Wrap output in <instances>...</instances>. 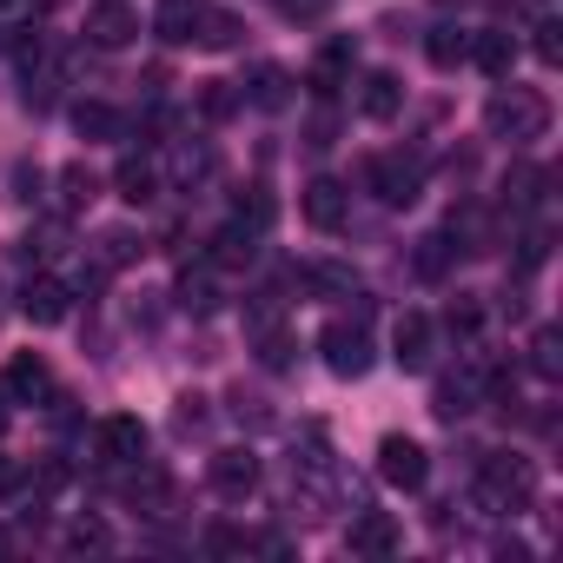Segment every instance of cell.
I'll list each match as a JSON object with an SVG mask.
<instances>
[{"instance_id": "6da1fadb", "label": "cell", "mask_w": 563, "mask_h": 563, "mask_svg": "<svg viewBox=\"0 0 563 563\" xmlns=\"http://www.w3.org/2000/svg\"><path fill=\"white\" fill-rule=\"evenodd\" d=\"M484 133L490 140H510V146H530V140H543L550 133V100L537 93V87H504L490 107H484Z\"/></svg>"}, {"instance_id": "7a4b0ae2", "label": "cell", "mask_w": 563, "mask_h": 563, "mask_svg": "<svg viewBox=\"0 0 563 563\" xmlns=\"http://www.w3.org/2000/svg\"><path fill=\"white\" fill-rule=\"evenodd\" d=\"M530 497H537V471H530L523 457H484V471H477V504H484L490 517H517V510H530Z\"/></svg>"}, {"instance_id": "3957f363", "label": "cell", "mask_w": 563, "mask_h": 563, "mask_svg": "<svg viewBox=\"0 0 563 563\" xmlns=\"http://www.w3.org/2000/svg\"><path fill=\"white\" fill-rule=\"evenodd\" d=\"M365 179H372V192H378L385 206H418V192H424V159L378 153V159L365 166Z\"/></svg>"}, {"instance_id": "277c9868", "label": "cell", "mask_w": 563, "mask_h": 563, "mask_svg": "<svg viewBox=\"0 0 563 563\" xmlns=\"http://www.w3.org/2000/svg\"><path fill=\"white\" fill-rule=\"evenodd\" d=\"M146 438H153V431H146L133 411H113V418L93 424V457H100V464H140V457H146Z\"/></svg>"}, {"instance_id": "5b68a950", "label": "cell", "mask_w": 563, "mask_h": 563, "mask_svg": "<svg viewBox=\"0 0 563 563\" xmlns=\"http://www.w3.org/2000/svg\"><path fill=\"white\" fill-rule=\"evenodd\" d=\"M133 41H140V14L126 8V0H93V8H87V47L120 54Z\"/></svg>"}, {"instance_id": "8992f818", "label": "cell", "mask_w": 563, "mask_h": 563, "mask_svg": "<svg viewBox=\"0 0 563 563\" xmlns=\"http://www.w3.org/2000/svg\"><path fill=\"white\" fill-rule=\"evenodd\" d=\"M319 352H325V365L339 372V378H365L372 372V339H365V325H325L319 332Z\"/></svg>"}, {"instance_id": "52a82bcc", "label": "cell", "mask_w": 563, "mask_h": 563, "mask_svg": "<svg viewBox=\"0 0 563 563\" xmlns=\"http://www.w3.org/2000/svg\"><path fill=\"white\" fill-rule=\"evenodd\" d=\"M378 477H385L391 490H424V477H431L424 444H418V438H385V444H378Z\"/></svg>"}, {"instance_id": "ba28073f", "label": "cell", "mask_w": 563, "mask_h": 563, "mask_svg": "<svg viewBox=\"0 0 563 563\" xmlns=\"http://www.w3.org/2000/svg\"><path fill=\"white\" fill-rule=\"evenodd\" d=\"M206 484L219 490V497H252L258 490V457L245 451V444H232V451H212V464H206Z\"/></svg>"}, {"instance_id": "9c48e42d", "label": "cell", "mask_w": 563, "mask_h": 563, "mask_svg": "<svg viewBox=\"0 0 563 563\" xmlns=\"http://www.w3.org/2000/svg\"><path fill=\"white\" fill-rule=\"evenodd\" d=\"M299 212H306V225H319V232H339V225L352 219V192H345L339 179H312V186L299 192Z\"/></svg>"}, {"instance_id": "30bf717a", "label": "cell", "mask_w": 563, "mask_h": 563, "mask_svg": "<svg viewBox=\"0 0 563 563\" xmlns=\"http://www.w3.org/2000/svg\"><path fill=\"white\" fill-rule=\"evenodd\" d=\"M345 543H352V556H391V550L405 543V530H398V517H391V510H358Z\"/></svg>"}, {"instance_id": "8fae6325", "label": "cell", "mask_w": 563, "mask_h": 563, "mask_svg": "<svg viewBox=\"0 0 563 563\" xmlns=\"http://www.w3.org/2000/svg\"><path fill=\"white\" fill-rule=\"evenodd\" d=\"M67 306H74V286H60V278H47V272L21 286V319H34V325H60Z\"/></svg>"}, {"instance_id": "7c38bea8", "label": "cell", "mask_w": 563, "mask_h": 563, "mask_svg": "<svg viewBox=\"0 0 563 563\" xmlns=\"http://www.w3.org/2000/svg\"><path fill=\"white\" fill-rule=\"evenodd\" d=\"M431 339H438V325H431L424 312H405V319L391 325V358H398L405 372H424V365H431Z\"/></svg>"}, {"instance_id": "4fadbf2b", "label": "cell", "mask_w": 563, "mask_h": 563, "mask_svg": "<svg viewBox=\"0 0 563 563\" xmlns=\"http://www.w3.org/2000/svg\"><path fill=\"white\" fill-rule=\"evenodd\" d=\"M352 60H358V47L339 34V41H325L319 47V60H312V74H306V87L319 93V100H332L339 87H345V74H352Z\"/></svg>"}, {"instance_id": "5bb4252c", "label": "cell", "mask_w": 563, "mask_h": 563, "mask_svg": "<svg viewBox=\"0 0 563 563\" xmlns=\"http://www.w3.org/2000/svg\"><path fill=\"white\" fill-rule=\"evenodd\" d=\"M8 398H21V405L54 398V365H47L41 352H21V358L8 365Z\"/></svg>"}, {"instance_id": "9a60e30c", "label": "cell", "mask_w": 563, "mask_h": 563, "mask_svg": "<svg viewBox=\"0 0 563 563\" xmlns=\"http://www.w3.org/2000/svg\"><path fill=\"white\" fill-rule=\"evenodd\" d=\"M239 100H252L258 113H278V107H292V74H286V67H272V60H258Z\"/></svg>"}, {"instance_id": "2e32d148", "label": "cell", "mask_w": 563, "mask_h": 563, "mask_svg": "<svg viewBox=\"0 0 563 563\" xmlns=\"http://www.w3.org/2000/svg\"><path fill=\"white\" fill-rule=\"evenodd\" d=\"M398 107H405V87H398V74H365L358 80V113L365 120H398Z\"/></svg>"}, {"instance_id": "e0dca14e", "label": "cell", "mask_w": 563, "mask_h": 563, "mask_svg": "<svg viewBox=\"0 0 563 563\" xmlns=\"http://www.w3.org/2000/svg\"><path fill=\"white\" fill-rule=\"evenodd\" d=\"M199 14H206V0H159V41L166 47H186L192 34H199Z\"/></svg>"}, {"instance_id": "ac0fdd59", "label": "cell", "mask_w": 563, "mask_h": 563, "mask_svg": "<svg viewBox=\"0 0 563 563\" xmlns=\"http://www.w3.org/2000/svg\"><path fill=\"white\" fill-rule=\"evenodd\" d=\"M477 398H484V378L471 372V378H444L438 385V398H431V411L444 418V424H457V418H471L477 411Z\"/></svg>"}, {"instance_id": "d6986e66", "label": "cell", "mask_w": 563, "mask_h": 563, "mask_svg": "<svg viewBox=\"0 0 563 563\" xmlns=\"http://www.w3.org/2000/svg\"><path fill=\"white\" fill-rule=\"evenodd\" d=\"M113 192H120L126 206H153V192H159V173H153L146 159H133V153H126V159L113 166Z\"/></svg>"}, {"instance_id": "ffe728a7", "label": "cell", "mask_w": 563, "mask_h": 563, "mask_svg": "<svg viewBox=\"0 0 563 563\" xmlns=\"http://www.w3.org/2000/svg\"><path fill=\"white\" fill-rule=\"evenodd\" d=\"M464 60H477L490 80H510V60H517V41L510 34H471V54Z\"/></svg>"}, {"instance_id": "44dd1931", "label": "cell", "mask_w": 563, "mask_h": 563, "mask_svg": "<svg viewBox=\"0 0 563 563\" xmlns=\"http://www.w3.org/2000/svg\"><path fill=\"white\" fill-rule=\"evenodd\" d=\"M464 54H471V34H464V27H431V34H424V60H431L438 74L464 67Z\"/></svg>"}, {"instance_id": "7402d4cb", "label": "cell", "mask_w": 563, "mask_h": 563, "mask_svg": "<svg viewBox=\"0 0 563 563\" xmlns=\"http://www.w3.org/2000/svg\"><path fill=\"white\" fill-rule=\"evenodd\" d=\"M74 133H80V140H120L126 120H120L107 100H80V107H74Z\"/></svg>"}, {"instance_id": "603a6c76", "label": "cell", "mask_w": 563, "mask_h": 563, "mask_svg": "<svg viewBox=\"0 0 563 563\" xmlns=\"http://www.w3.org/2000/svg\"><path fill=\"white\" fill-rule=\"evenodd\" d=\"M93 199H100V173H93V166H80V159H74V166H67V173H60V206H67V212H87V206H93Z\"/></svg>"}, {"instance_id": "cb8c5ba5", "label": "cell", "mask_w": 563, "mask_h": 563, "mask_svg": "<svg viewBox=\"0 0 563 563\" xmlns=\"http://www.w3.org/2000/svg\"><path fill=\"white\" fill-rule=\"evenodd\" d=\"M252 239H258V232H245V225L232 219V225H225V232L212 239V265H252V252H258Z\"/></svg>"}, {"instance_id": "d4e9b609", "label": "cell", "mask_w": 563, "mask_h": 563, "mask_svg": "<svg viewBox=\"0 0 563 563\" xmlns=\"http://www.w3.org/2000/svg\"><path fill=\"white\" fill-rule=\"evenodd\" d=\"M192 41H199V47H239V14H225V8H206Z\"/></svg>"}, {"instance_id": "484cf974", "label": "cell", "mask_w": 563, "mask_h": 563, "mask_svg": "<svg viewBox=\"0 0 563 563\" xmlns=\"http://www.w3.org/2000/svg\"><path fill=\"white\" fill-rule=\"evenodd\" d=\"M543 186H550V173H537V166H517V173L504 179V206H517V212H523V206H537V199H543Z\"/></svg>"}, {"instance_id": "4316f807", "label": "cell", "mask_w": 563, "mask_h": 563, "mask_svg": "<svg viewBox=\"0 0 563 563\" xmlns=\"http://www.w3.org/2000/svg\"><path fill=\"white\" fill-rule=\"evenodd\" d=\"M126 258H140V239H133L126 225L100 232V245H93V265H100V272H113V265H126Z\"/></svg>"}, {"instance_id": "83f0119b", "label": "cell", "mask_w": 563, "mask_h": 563, "mask_svg": "<svg viewBox=\"0 0 563 563\" xmlns=\"http://www.w3.org/2000/svg\"><path fill=\"white\" fill-rule=\"evenodd\" d=\"M444 332H457V339H477V332H484V299L457 292V299L444 306Z\"/></svg>"}, {"instance_id": "f1b7e54d", "label": "cell", "mask_w": 563, "mask_h": 563, "mask_svg": "<svg viewBox=\"0 0 563 563\" xmlns=\"http://www.w3.org/2000/svg\"><path fill=\"white\" fill-rule=\"evenodd\" d=\"M199 113L206 120H232L239 113V87L232 80H199Z\"/></svg>"}, {"instance_id": "f546056e", "label": "cell", "mask_w": 563, "mask_h": 563, "mask_svg": "<svg viewBox=\"0 0 563 563\" xmlns=\"http://www.w3.org/2000/svg\"><path fill=\"white\" fill-rule=\"evenodd\" d=\"M451 258H457L451 232H431V239H418V272H424V278H444V272H451Z\"/></svg>"}, {"instance_id": "4dcf8cb0", "label": "cell", "mask_w": 563, "mask_h": 563, "mask_svg": "<svg viewBox=\"0 0 563 563\" xmlns=\"http://www.w3.org/2000/svg\"><path fill=\"white\" fill-rule=\"evenodd\" d=\"M272 219H278L272 192H265V186H245V199H239V225H245V232H265Z\"/></svg>"}, {"instance_id": "1f68e13d", "label": "cell", "mask_w": 563, "mask_h": 563, "mask_svg": "<svg viewBox=\"0 0 563 563\" xmlns=\"http://www.w3.org/2000/svg\"><path fill=\"white\" fill-rule=\"evenodd\" d=\"M306 278H312V286H319L325 299H345V292H358V272H352V265H312Z\"/></svg>"}, {"instance_id": "d6a6232c", "label": "cell", "mask_w": 563, "mask_h": 563, "mask_svg": "<svg viewBox=\"0 0 563 563\" xmlns=\"http://www.w3.org/2000/svg\"><path fill=\"white\" fill-rule=\"evenodd\" d=\"M206 550H212V556H245V550H258V537H252V530H232V523H219V530L206 537Z\"/></svg>"}, {"instance_id": "836d02e7", "label": "cell", "mask_w": 563, "mask_h": 563, "mask_svg": "<svg viewBox=\"0 0 563 563\" xmlns=\"http://www.w3.org/2000/svg\"><path fill=\"white\" fill-rule=\"evenodd\" d=\"M530 372H537V378H556V372H563V358H556V332H537V339H530Z\"/></svg>"}, {"instance_id": "e575fe53", "label": "cell", "mask_w": 563, "mask_h": 563, "mask_svg": "<svg viewBox=\"0 0 563 563\" xmlns=\"http://www.w3.org/2000/svg\"><path fill=\"white\" fill-rule=\"evenodd\" d=\"M179 306H186V312H212V306H219V299H212V278H192V272H186V278H179Z\"/></svg>"}, {"instance_id": "d590c367", "label": "cell", "mask_w": 563, "mask_h": 563, "mask_svg": "<svg viewBox=\"0 0 563 563\" xmlns=\"http://www.w3.org/2000/svg\"><path fill=\"white\" fill-rule=\"evenodd\" d=\"M556 34H563L556 21H537V27H530V47H537V60H550V67H556V54H563V41H556Z\"/></svg>"}, {"instance_id": "8d00e7d4", "label": "cell", "mask_w": 563, "mask_h": 563, "mask_svg": "<svg viewBox=\"0 0 563 563\" xmlns=\"http://www.w3.org/2000/svg\"><path fill=\"white\" fill-rule=\"evenodd\" d=\"M67 543H74V550H107V523H100V517H80V523L67 530Z\"/></svg>"}, {"instance_id": "74e56055", "label": "cell", "mask_w": 563, "mask_h": 563, "mask_svg": "<svg viewBox=\"0 0 563 563\" xmlns=\"http://www.w3.org/2000/svg\"><path fill=\"white\" fill-rule=\"evenodd\" d=\"M272 8L286 14V21H325V14H332V0H272Z\"/></svg>"}, {"instance_id": "f35d334b", "label": "cell", "mask_w": 563, "mask_h": 563, "mask_svg": "<svg viewBox=\"0 0 563 563\" xmlns=\"http://www.w3.org/2000/svg\"><path fill=\"white\" fill-rule=\"evenodd\" d=\"M126 497H133V504H159V497H166V477H159V471H146V477H133V484H126Z\"/></svg>"}, {"instance_id": "ab89813d", "label": "cell", "mask_w": 563, "mask_h": 563, "mask_svg": "<svg viewBox=\"0 0 563 563\" xmlns=\"http://www.w3.org/2000/svg\"><path fill=\"white\" fill-rule=\"evenodd\" d=\"M543 252H550V239H543V232H530V239H523V252H517V272L530 278V272L543 265Z\"/></svg>"}, {"instance_id": "60d3db41", "label": "cell", "mask_w": 563, "mask_h": 563, "mask_svg": "<svg viewBox=\"0 0 563 563\" xmlns=\"http://www.w3.org/2000/svg\"><path fill=\"white\" fill-rule=\"evenodd\" d=\"M332 133H339V120H332V113H319V120L306 126V146H312V153H325V146H332Z\"/></svg>"}, {"instance_id": "b9f144b4", "label": "cell", "mask_w": 563, "mask_h": 563, "mask_svg": "<svg viewBox=\"0 0 563 563\" xmlns=\"http://www.w3.org/2000/svg\"><path fill=\"white\" fill-rule=\"evenodd\" d=\"M179 424H186V431H192V424H206V398H199V391H186V398H179Z\"/></svg>"}, {"instance_id": "7bdbcfd3", "label": "cell", "mask_w": 563, "mask_h": 563, "mask_svg": "<svg viewBox=\"0 0 563 563\" xmlns=\"http://www.w3.org/2000/svg\"><path fill=\"white\" fill-rule=\"evenodd\" d=\"M14 484H21V471H14V464H8V457H0V497H8V490H14Z\"/></svg>"}, {"instance_id": "ee69618b", "label": "cell", "mask_w": 563, "mask_h": 563, "mask_svg": "<svg viewBox=\"0 0 563 563\" xmlns=\"http://www.w3.org/2000/svg\"><path fill=\"white\" fill-rule=\"evenodd\" d=\"M8 8H21V0H0V14H8Z\"/></svg>"}, {"instance_id": "f6af8a7d", "label": "cell", "mask_w": 563, "mask_h": 563, "mask_svg": "<svg viewBox=\"0 0 563 563\" xmlns=\"http://www.w3.org/2000/svg\"><path fill=\"white\" fill-rule=\"evenodd\" d=\"M0 431H8V405H0Z\"/></svg>"}, {"instance_id": "bcb514c9", "label": "cell", "mask_w": 563, "mask_h": 563, "mask_svg": "<svg viewBox=\"0 0 563 563\" xmlns=\"http://www.w3.org/2000/svg\"><path fill=\"white\" fill-rule=\"evenodd\" d=\"M0 556H8V530H0Z\"/></svg>"}]
</instances>
